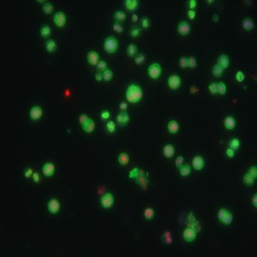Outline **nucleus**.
<instances>
[{
    "label": "nucleus",
    "mask_w": 257,
    "mask_h": 257,
    "mask_svg": "<svg viewBox=\"0 0 257 257\" xmlns=\"http://www.w3.org/2000/svg\"><path fill=\"white\" fill-rule=\"evenodd\" d=\"M143 97V90L139 85L131 84L126 91V98L130 103H137Z\"/></svg>",
    "instance_id": "obj_1"
},
{
    "label": "nucleus",
    "mask_w": 257,
    "mask_h": 257,
    "mask_svg": "<svg viewBox=\"0 0 257 257\" xmlns=\"http://www.w3.org/2000/svg\"><path fill=\"white\" fill-rule=\"evenodd\" d=\"M119 48V42L114 36H109L104 42V49L109 54H114L116 52Z\"/></svg>",
    "instance_id": "obj_2"
},
{
    "label": "nucleus",
    "mask_w": 257,
    "mask_h": 257,
    "mask_svg": "<svg viewBox=\"0 0 257 257\" xmlns=\"http://www.w3.org/2000/svg\"><path fill=\"white\" fill-rule=\"evenodd\" d=\"M162 68L159 63H152L148 67V74L152 79H158L161 75Z\"/></svg>",
    "instance_id": "obj_3"
},
{
    "label": "nucleus",
    "mask_w": 257,
    "mask_h": 257,
    "mask_svg": "<svg viewBox=\"0 0 257 257\" xmlns=\"http://www.w3.org/2000/svg\"><path fill=\"white\" fill-rule=\"evenodd\" d=\"M53 21L54 24L59 28H62L67 23V17L65 14L62 12H56L53 17Z\"/></svg>",
    "instance_id": "obj_4"
},
{
    "label": "nucleus",
    "mask_w": 257,
    "mask_h": 257,
    "mask_svg": "<svg viewBox=\"0 0 257 257\" xmlns=\"http://www.w3.org/2000/svg\"><path fill=\"white\" fill-rule=\"evenodd\" d=\"M168 85L171 89H178L181 85V79L177 74H172L168 79Z\"/></svg>",
    "instance_id": "obj_5"
},
{
    "label": "nucleus",
    "mask_w": 257,
    "mask_h": 257,
    "mask_svg": "<svg viewBox=\"0 0 257 257\" xmlns=\"http://www.w3.org/2000/svg\"><path fill=\"white\" fill-rule=\"evenodd\" d=\"M114 202V196L110 193H106L100 199V203L102 207L105 209H109L113 206Z\"/></svg>",
    "instance_id": "obj_6"
},
{
    "label": "nucleus",
    "mask_w": 257,
    "mask_h": 257,
    "mask_svg": "<svg viewBox=\"0 0 257 257\" xmlns=\"http://www.w3.org/2000/svg\"><path fill=\"white\" fill-rule=\"evenodd\" d=\"M191 26L187 21H181L177 26L178 33L181 36H186L191 32Z\"/></svg>",
    "instance_id": "obj_7"
},
{
    "label": "nucleus",
    "mask_w": 257,
    "mask_h": 257,
    "mask_svg": "<svg viewBox=\"0 0 257 257\" xmlns=\"http://www.w3.org/2000/svg\"><path fill=\"white\" fill-rule=\"evenodd\" d=\"M43 114V110L39 106H34L29 111V117L33 121H36L41 118Z\"/></svg>",
    "instance_id": "obj_8"
},
{
    "label": "nucleus",
    "mask_w": 257,
    "mask_h": 257,
    "mask_svg": "<svg viewBox=\"0 0 257 257\" xmlns=\"http://www.w3.org/2000/svg\"><path fill=\"white\" fill-rule=\"evenodd\" d=\"M184 239L188 242H192L197 239V231L192 228H188L183 232Z\"/></svg>",
    "instance_id": "obj_9"
},
{
    "label": "nucleus",
    "mask_w": 257,
    "mask_h": 257,
    "mask_svg": "<svg viewBox=\"0 0 257 257\" xmlns=\"http://www.w3.org/2000/svg\"><path fill=\"white\" fill-rule=\"evenodd\" d=\"M205 161L203 157L200 155L195 156L192 159V166L195 170L200 171L204 167Z\"/></svg>",
    "instance_id": "obj_10"
},
{
    "label": "nucleus",
    "mask_w": 257,
    "mask_h": 257,
    "mask_svg": "<svg viewBox=\"0 0 257 257\" xmlns=\"http://www.w3.org/2000/svg\"><path fill=\"white\" fill-rule=\"evenodd\" d=\"M47 208L51 214H55L59 212L60 209V204L57 199H51L47 204Z\"/></svg>",
    "instance_id": "obj_11"
},
{
    "label": "nucleus",
    "mask_w": 257,
    "mask_h": 257,
    "mask_svg": "<svg viewBox=\"0 0 257 257\" xmlns=\"http://www.w3.org/2000/svg\"><path fill=\"white\" fill-rule=\"evenodd\" d=\"M87 62L91 66H96L99 62V55L96 51H90L87 53Z\"/></svg>",
    "instance_id": "obj_12"
},
{
    "label": "nucleus",
    "mask_w": 257,
    "mask_h": 257,
    "mask_svg": "<svg viewBox=\"0 0 257 257\" xmlns=\"http://www.w3.org/2000/svg\"><path fill=\"white\" fill-rule=\"evenodd\" d=\"M116 119L119 125L125 126L129 123V120H130V116L127 112H121L116 116Z\"/></svg>",
    "instance_id": "obj_13"
},
{
    "label": "nucleus",
    "mask_w": 257,
    "mask_h": 257,
    "mask_svg": "<svg viewBox=\"0 0 257 257\" xmlns=\"http://www.w3.org/2000/svg\"><path fill=\"white\" fill-rule=\"evenodd\" d=\"M55 171V166L52 163H46L42 167V172L45 177H51Z\"/></svg>",
    "instance_id": "obj_14"
},
{
    "label": "nucleus",
    "mask_w": 257,
    "mask_h": 257,
    "mask_svg": "<svg viewBox=\"0 0 257 257\" xmlns=\"http://www.w3.org/2000/svg\"><path fill=\"white\" fill-rule=\"evenodd\" d=\"M163 154L166 158L171 159L175 154V148L171 144H167L163 146Z\"/></svg>",
    "instance_id": "obj_15"
},
{
    "label": "nucleus",
    "mask_w": 257,
    "mask_h": 257,
    "mask_svg": "<svg viewBox=\"0 0 257 257\" xmlns=\"http://www.w3.org/2000/svg\"><path fill=\"white\" fill-rule=\"evenodd\" d=\"M217 64L219 65L223 69H227L230 65V60L229 57L226 54H222L219 57L217 60Z\"/></svg>",
    "instance_id": "obj_16"
},
{
    "label": "nucleus",
    "mask_w": 257,
    "mask_h": 257,
    "mask_svg": "<svg viewBox=\"0 0 257 257\" xmlns=\"http://www.w3.org/2000/svg\"><path fill=\"white\" fill-rule=\"evenodd\" d=\"M224 127H226V129H228V130H233L236 126V120H235L234 118L231 116H227V117L224 119Z\"/></svg>",
    "instance_id": "obj_17"
},
{
    "label": "nucleus",
    "mask_w": 257,
    "mask_h": 257,
    "mask_svg": "<svg viewBox=\"0 0 257 257\" xmlns=\"http://www.w3.org/2000/svg\"><path fill=\"white\" fill-rule=\"evenodd\" d=\"M167 129L168 131L170 132L171 134H175L179 130V124L175 120H171L169 123H168L167 125Z\"/></svg>",
    "instance_id": "obj_18"
},
{
    "label": "nucleus",
    "mask_w": 257,
    "mask_h": 257,
    "mask_svg": "<svg viewBox=\"0 0 257 257\" xmlns=\"http://www.w3.org/2000/svg\"><path fill=\"white\" fill-rule=\"evenodd\" d=\"M95 127H96V124H95L94 121L91 118H89V119L88 120L87 123L84 126H82V129L87 133H91L94 131Z\"/></svg>",
    "instance_id": "obj_19"
},
{
    "label": "nucleus",
    "mask_w": 257,
    "mask_h": 257,
    "mask_svg": "<svg viewBox=\"0 0 257 257\" xmlns=\"http://www.w3.org/2000/svg\"><path fill=\"white\" fill-rule=\"evenodd\" d=\"M139 6V1L137 0H126L124 1V7L128 11L132 12L136 10Z\"/></svg>",
    "instance_id": "obj_20"
},
{
    "label": "nucleus",
    "mask_w": 257,
    "mask_h": 257,
    "mask_svg": "<svg viewBox=\"0 0 257 257\" xmlns=\"http://www.w3.org/2000/svg\"><path fill=\"white\" fill-rule=\"evenodd\" d=\"M242 28L246 31H250L254 28V22L251 18H245L242 21Z\"/></svg>",
    "instance_id": "obj_21"
},
{
    "label": "nucleus",
    "mask_w": 257,
    "mask_h": 257,
    "mask_svg": "<svg viewBox=\"0 0 257 257\" xmlns=\"http://www.w3.org/2000/svg\"><path fill=\"white\" fill-rule=\"evenodd\" d=\"M45 48L48 53H53L57 49V43L54 40L49 39L45 44Z\"/></svg>",
    "instance_id": "obj_22"
},
{
    "label": "nucleus",
    "mask_w": 257,
    "mask_h": 257,
    "mask_svg": "<svg viewBox=\"0 0 257 257\" xmlns=\"http://www.w3.org/2000/svg\"><path fill=\"white\" fill-rule=\"evenodd\" d=\"M114 19L117 22H123L127 19V15L121 10H117L114 13Z\"/></svg>",
    "instance_id": "obj_23"
},
{
    "label": "nucleus",
    "mask_w": 257,
    "mask_h": 257,
    "mask_svg": "<svg viewBox=\"0 0 257 257\" xmlns=\"http://www.w3.org/2000/svg\"><path fill=\"white\" fill-rule=\"evenodd\" d=\"M179 172L181 177H188V176L191 174V166H190L188 164H185V165L183 164L180 168H179Z\"/></svg>",
    "instance_id": "obj_24"
},
{
    "label": "nucleus",
    "mask_w": 257,
    "mask_h": 257,
    "mask_svg": "<svg viewBox=\"0 0 257 257\" xmlns=\"http://www.w3.org/2000/svg\"><path fill=\"white\" fill-rule=\"evenodd\" d=\"M137 46L134 44H130L127 48V54L129 57H133L136 55Z\"/></svg>",
    "instance_id": "obj_25"
},
{
    "label": "nucleus",
    "mask_w": 257,
    "mask_h": 257,
    "mask_svg": "<svg viewBox=\"0 0 257 257\" xmlns=\"http://www.w3.org/2000/svg\"><path fill=\"white\" fill-rule=\"evenodd\" d=\"M211 71H212V74L215 77L219 78L222 77L223 74H224V69L221 67L219 65L216 64L213 67Z\"/></svg>",
    "instance_id": "obj_26"
},
{
    "label": "nucleus",
    "mask_w": 257,
    "mask_h": 257,
    "mask_svg": "<svg viewBox=\"0 0 257 257\" xmlns=\"http://www.w3.org/2000/svg\"><path fill=\"white\" fill-rule=\"evenodd\" d=\"M42 10L46 15H50V14L52 13L53 10H54V5H53L52 3H51L50 1H46L43 4Z\"/></svg>",
    "instance_id": "obj_27"
},
{
    "label": "nucleus",
    "mask_w": 257,
    "mask_h": 257,
    "mask_svg": "<svg viewBox=\"0 0 257 257\" xmlns=\"http://www.w3.org/2000/svg\"><path fill=\"white\" fill-rule=\"evenodd\" d=\"M118 159L121 166H125L129 162V156L126 153H121L119 154Z\"/></svg>",
    "instance_id": "obj_28"
},
{
    "label": "nucleus",
    "mask_w": 257,
    "mask_h": 257,
    "mask_svg": "<svg viewBox=\"0 0 257 257\" xmlns=\"http://www.w3.org/2000/svg\"><path fill=\"white\" fill-rule=\"evenodd\" d=\"M136 177V183H138L139 185H141V186H146V185H147V179L144 177V175H143V174H141L139 171Z\"/></svg>",
    "instance_id": "obj_29"
},
{
    "label": "nucleus",
    "mask_w": 257,
    "mask_h": 257,
    "mask_svg": "<svg viewBox=\"0 0 257 257\" xmlns=\"http://www.w3.org/2000/svg\"><path fill=\"white\" fill-rule=\"evenodd\" d=\"M243 181H244V183L247 186H252L255 182V178L251 176L249 173H247L244 176Z\"/></svg>",
    "instance_id": "obj_30"
},
{
    "label": "nucleus",
    "mask_w": 257,
    "mask_h": 257,
    "mask_svg": "<svg viewBox=\"0 0 257 257\" xmlns=\"http://www.w3.org/2000/svg\"><path fill=\"white\" fill-rule=\"evenodd\" d=\"M40 34L44 38H46L50 36L51 34V29L49 26L45 24L42 26L41 29H40Z\"/></svg>",
    "instance_id": "obj_31"
},
{
    "label": "nucleus",
    "mask_w": 257,
    "mask_h": 257,
    "mask_svg": "<svg viewBox=\"0 0 257 257\" xmlns=\"http://www.w3.org/2000/svg\"><path fill=\"white\" fill-rule=\"evenodd\" d=\"M144 216L145 217V219H147V220H152L154 216V211L153 209L150 208V207L144 210Z\"/></svg>",
    "instance_id": "obj_32"
},
{
    "label": "nucleus",
    "mask_w": 257,
    "mask_h": 257,
    "mask_svg": "<svg viewBox=\"0 0 257 257\" xmlns=\"http://www.w3.org/2000/svg\"><path fill=\"white\" fill-rule=\"evenodd\" d=\"M113 78V72L110 69H106L103 71V79L104 82H109Z\"/></svg>",
    "instance_id": "obj_33"
},
{
    "label": "nucleus",
    "mask_w": 257,
    "mask_h": 257,
    "mask_svg": "<svg viewBox=\"0 0 257 257\" xmlns=\"http://www.w3.org/2000/svg\"><path fill=\"white\" fill-rule=\"evenodd\" d=\"M218 94L224 95L227 92V86L223 82H219L217 83Z\"/></svg>",
    "instance_id": "obj_34"
},
{
    "label": "nucleus",
    "mask_w": 257,
    "mask_h": 257,
    "mask_svg": "<svg viewBox=\"0 0 257 257\" xmlns=\"http://www.w3.org/2000/svg\"><path fill=\"white\" fill-rule=\"evenodd\" d=\"M141 29L140 27H138V26H133L130 30L131 37H132L133 38H136V37H138L140 35V34H141Z\"/></svg>",
    "instance_id": "obj_35"
},
{
    "label": "nucleus",
    "mask_w": 257,
    "mask_h": 257,
    "mask_svg": "<svg viewBox=\"0 0 257 257\" xmlns=\"http://www.w3.org/2000/svg\"><path fill=\"white\" fill-rule=\"evenodd\" d=\"M229 146L230 148L231 149H233V150H237V149H239L240 146V141L239 140V139L234 138L233 139H231V141H230Z\"/></svg>",
    "instance_id": "obj_36"
},
{
    "label": "nucleus",
    "mask_w": 257,
    "mask_h": 257,
    "mask_svg": "<svg viewBox=\"0 0 257 257\" xmlns=\"http://www.w3.org/2000/svg\"><path fill=\"white\" fill-rule=\"evenodd\" d=\"M188 60V67L191 68V69H194L195 67H197V60L194 57L191 56V57H189L187 58Z\"/></svg>",
    "instance_id": "obj_37"
},
{
    "label": "nucleus",
    "mask_w": 257,
    "mask_h": 257,
    "mask_svg": "<svg viewBox=\"0 0 257 257\" xmlns=\"http://www.w3.org/2000/svg\"><path fill=\"white\" fill-rule=\"evenodd\" d=\"M96 69L99 71H104L107 69V63L103 60H100L96 64Z\"/></svg>",
    "instance_id": "obj_38"
},
{
    "label": "nucleus",
    "mask_w": 257,
    "mask_h": 257,
    "mask_svg": "<svg viewBox=\"0 0 257 257\" xmlns=\"http://www.w3.org/2000/svg\"><path fill=\"white\" fill-rule=\"evenodd\" d=\"M232 221H233V214H232L230 211H228V212H227V214L226 215L224 220H223L222 223L224 224H225V225H229V224L232 222Z\"/></svg>",
    "instance_id": "obj_39"
},
{
    "label": "nucleus",
    "mask_w": 257,
    "mask_h": 257,
    "mask_svg": "<svg viewBox=\"0 0 257 257\" xmlns=\"http://www.w3.org/2000/svg\"><path fill=\"white\" fill-rule=\"evenodd\" d=\"M144 61H145V56L142 53L137 54L134 58V62L136 64H141L144 63Z\"/></svg>",
    "instance_id": "obj_40"
},
{
    "label": "nucleus",
    "mask_w": 257,
    "mask_h": 257,
    "mask_svg": "<svg viewBox=\"0 0 257 257\" xmlns=\"http://www.w3.org/2000/svg\"><path fill=\"white\" fill-rule=\"evenodd\" d=\"M106 127H107V131L110 133H113L114 132V131L116 130V124L114 121H109L107 122V125H106Z\"/></svg>",
    "instance_id": "obj_41"
},
{
    "label": "nucleus",
    "mask_w": 257,
    "mask_h": 257,
    "mask_svg": "<svg viewBox=\"0 0 257 257\" xmlns=\"http://www.w3.org/2000/svg\"><path fill=\"white\" fill-rule=\"evenodd\" d=\"M227 212H228V210L225 209H221L219 211L217 216L218 219H219V220L221 222H223V220H224V219L225 218Z\"/></svg>",
    "instance_id": "obj_42"
},
{
    "label": "nucleus",
    "mask_w": 257,
    "mask_h": 257,
    "mask_svg": "<svg viewBox=\"0 0 257 257\" xmlns=\"http://www.w3.org/2000/svg\"><path fill=\"white\" fill-rule=\"evenodd\" d=\"M209 90L212 94H218V89H217V83L213 82L211 83L209 86Z\"/></svg>",
    "instance_id": "obj_43"
},
{
    "label": "nucleus",
    "mask_w": 257,
    "mask_h": 257,
    "mask_svg": "<svg viewBox=\"0 0 257 257\" xmlns=\"http://www.w3.org/2000/svg\"><path fill=\"white\" fill-rule=\"evenodd\" d=\"M89 119V117L87 114H81L80 116H79V122L82 127V126L85 125L86 123L88 121Z\"/></svg>",
    "instance_id": "obj_44"
},
{
    "label": "nucleus",
    "mask_w": 257,
    "mask_h": 257,
    "mask_svg": "<svg viewBox=\"0 0 257 257\" xmlns=\"http://www.w3.org/2000/svg\"><path fill=\"white\" fill-rule=\"evenodd\" d=\"M113 29L115 32H116V33H119V34L121 33V32H123V30H124V29H123L121 24H120L119 22H117V21H116V22L114 23Z\"/></svg>",
    "instance_id": "obj_45"
},
{
    "label": "nucleus",
    "mask_w": 257,
    "mask_h": 257,
    "mask_svg": "<svg viewBox=\"0 0 257 257\" xmlns=\"http://www.w3.org/2000/svg\"><path fill=\"white\" fill-rule=\"evenodd\" d=\"M179 64L180 67H181L182 69L188 68L187 57H181L180 60H179Z\"/></svg>",
    "instance_id": "obj_46"
},
{
    "label": "nucleus",
    "mask_w": 257,
    "mask_h": 257,
    "mask_svg": "<svg viewBox=\"0 0 257 257\" xmlns=\"http://www.w3.org/2000/svg\"><path fill=\"white\" fill-rule=\"evenodd\" d=\"M184 161V158L183 156H179V157H177L175 160L176 166L177 168H180L183 165Z\"/></svg>",
    "instance_id": "obj_47"
},
{
    "label": "nucleus",
    "mask_w": 257,
    "mask_h": 257,
    "mask_svg": "<svg viewBox=\"0 0 257 257\" xmlns=\"http://www.w3.org/2000/svg\"><path fill=\"white\" fill-rule=\"evenodd\" d=\"M150 24L151 22L149 18H147V17H144V18H142V19H141V26H142L143 28H144V29H148V28L150 26Z\"/></svg>",
    "instance_id": "obj_48"
},
{
    "label": "nucleus",
    "mask_w": 257,
    "mask_h": 257,
    "mask_svg": "<svg viewBox=\"0 0 257 257\" xmlns=\"http://www.w3.org/2000/svg\"><path fill=\"white\" fill-rule=\"evenodd\" d=\"M163 239H164V241L166 242V244H171L172 239H171L170 232L166 231L163 233Z\"/></svg>",
    "instance_id": "obj_49"
},
{
    "label": "nucleus",
    "mask_w": 257,
    "mask_h": 257,
    "mask_svg": "<svg viewBox=\"0 0 257 257\" xmlns=\"http://www.w3.org/2000/svg\"><path fill=\"white\" fill-rule=\"evenodd\" d=\"M236 79L239 82H242L245 79V74L241 71H239L236 74Z\"/></svg>",
    "instance_id": "obj_50"
},
{
    "label": "nucleus",
    "mask_w": 257,
    "mask_h": 257,
    "mask_svg": "<svg viewBox=\"0 0 257 257\" xmlns=\"http://www.w3.org/2000/svg\"><path fill=\"white\" fill-rule=\"evenodd\" d=\"M249 174L251 176L254 177V178L256 179L257 177V168L256 166H253L251 167H250V169H249Z\"/></svg>",
    "instance_id": "obj_51"
},
{
    "label": "nucleus",
    "mask_w": 257,
    "mask_h": 257,
    "mask_svg": "<svg viewBox=\"0 0 257 257\" xmlns=\"http://www.w3.org/2000/svg\"><path fill=\"white\" fill-rule=\"evenodd\" d=\"M188 8L190 9H192L194 10V9H195L197 6V1L196 0H190L188 1Z\"/></svg>",
    "instance_id": "obj_52"
},
{
    "label": "nucleus",
    "mask_w": 257,
    "mask_h": 257,
    "mask_svg": "<svg viewBox=\"0 0 257 257\" xmlns=\"http://www.w3.org/2000/svg\"><path fill=\"white\" fill-rule=\"evenodd\" d=\"M187 15L188 18L190 19H194V18L196 17V15H197V13H196L195 10H192V9H189L187 12Z\"/></svg>",
    "instance_id": "obj_53"
},
{
    "label": "nucleus",
    "mask_w": 257,
    "mask_h": 257,
    "mask_svg": "<svg viewBox=\"0 0 257 257\" xmlns=\"http://www.w3.org/2000/svg\"><path fill=\"white\" fill-rule=\"evenodd\" d=\"M101 116L103 119H108L110 116V113L109 112L107 111V110H104V111L102 112L101 113Z\"/></svg>",
    "instance_id": "obj_54"
},
{
    "label": "nucleus",
    "mask_w": 257,
    "mask_h": 257,
    "mask_svg": "<svg viewBox=\"0 0 257 257\" xmlns=\"http://www.w3.org/2000/svg\"><path fill=\"white\" fill-rule=\"evenodd\" d=\"M95 79H96L97 82H101L103 79V72L102 71H97V72L95 74Z\"/></svg>",
    "instance_id": "obj_55"
},
{
    "label": "nucleus",
    "mask_w": 257,
    "mask_h": 257,
    "mask_svg": "<svg viewBox=\"0 0 257 257\" xmlns=\"http://www.w3.org/2000/svg\"><path fill=\"white\" fill-rule=\"evenodd\" d=\"M119 108L122 112L126 111L127 109V108H128V104L125 102H121L119 104Z\"/></svg>",
    "instance_id": "obj_56"
},
{
    "label": "nucleus",
    "mask_w": 257,
    "mask_h": 257,
    "mask_svg": "<svg viewBox=\"0 0 257 257\" xmlns=\"http://www.w3.org/2000/svg\"><path fill=\"white\" fill-rule=\"evenodd\" d=\"M226 154H227V155L228 156L229 158H233V157H234V154H235L234 150L231 149V148H229V149H227V151H226Z\"/></svg>",
    "instance_id": "obj_57"
},
{
    "label": "nucleus",
    "mask_w": 257,
    "mask_h": 257,
    "mask_svg": "<svg viewBox=\"0 0 257 257\" xmlns=\"http://www.w3.org/2000/svg\"><path fill=\"white\" fill-rule=\"evenodd\" d=\"M32 174H33V171H32L31 169H28L27 170L25 171V173H24V176H25V177H26V178L30 177Z\"/></svg>",
    "instance_id": "obj_58"
},
{
    "label": "nucleus",
    "mask_w": 257,
    "mask_h": 257,
    "mask_svg": "<svg viewBox=\"0 0 257 257\" xmlns=\"http://www.w3.org/2000/svg\"><path fill=\"white\" fill-rule=\"evenodd\" d=\"M32 177H33V179L35 182L39 181V174H37V173H33Z\"/></svg>",
    "instance_id": "obj_59"
},
{
    "label": "nucleus",
    "mask_w": 257,
    "mask_h": 257,
    "mask_svg": "<svg viewBox=\"0 0 257 257\" xmlns=\"http://www.w3.org/2000/svg\"><path fill=\"white\" fill-rule=\"evenodd\" d=\"M252 204L254 206L255 208H257V194H256L252 198Z\"/></svg>",
    "instance_id": "obj_60"
},
{
    "label": "nucleus",
    "mask_w": 257,
    "mask_h": 257,
    "mask_svg": "<svg viewBox=\"0 0 257 257\" xmlns=\"http://www.w3.org/2000/svg\"><path fill=\"white\" fill-rule=\"evenodd\" d=\"M219 19H220V17H219V15H216V14H214V15H213L212 20L214 22H218V21H219Z\"/></svg>",
    "instance_id": "obj_61"
},
{
    "label": "nucleus",
    "mask_w": 257,
    "mask_h": 257,
    "mask_svg": "<svg viewBox=\"0 0 257 257\" xmlns=\"http://www.w3.org/2000/svg\"><path fill=\"white\" fill-rule=\"evenodd\" d=\"M138 19H139L138 15H136V14H134V15H132V21H133V22H136V21H138Z\"/></svg>",
    "instance_id": "obj_62"
},
{
    "label": "nucleus",
    "mask_w": 257,
    "mask_h": 257,
    "mask_svg": "<svg viewBox=\"0 0 257 257\" xmlns=\"http://www.w3.org/2000/svg\"><path fill=\"white\" fill-rule=\"evenodd\" d=\"M207 2H208V4H211L214 2V1H213V0H208V1H207Z\"/></svg>",
    "instance_id": "obj_63"
},
{
    "label": "nucleus",
    "mask_w": 257,
    "mask_h": 257,
    "mask_svg": "<svg viewBox=\"0 0 257 257\" xmlns=\"http://www.w3.org/2000/svg\"><path fill=\"white\" fill-rule=\"evenodd\" d=\"M37 2H46V1H42H42H39V0H38V1H37Z\"/></svg>",
    "instance_id": "obj_64"
}]
</instances>
